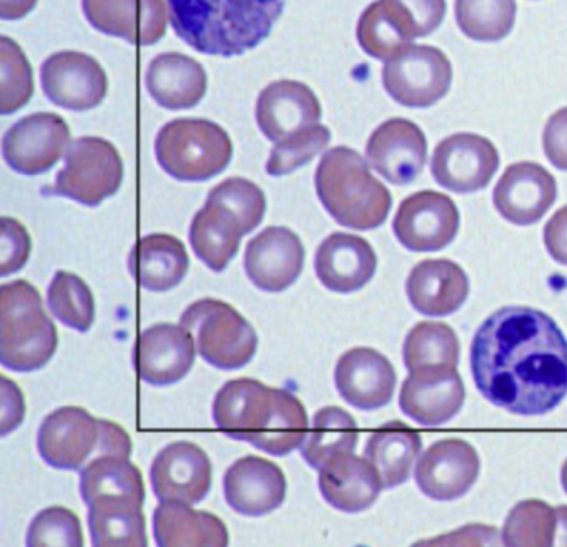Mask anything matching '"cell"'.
Returning a JSON list of instances; mask_svg holds the SVG:
<instances>
[{
    "label": "cell",
    "instance_id": "obj_1",
    "mask_svg": "<svg viewBox=\"0 0 567 547\" xmlns=\"http://www.w3.org/2000/svg\"><path fill=\"white\" fill-rule=\"evenodd\" d=\"M471 371L477 390L494 406L543 416L567 394L566 337L544 311L501 308L474 334Z\"/></svg>",
    "mask_w": 567,
    "mask_h": 547
},
{
    "label": "cell",
    "instance_id": "obj_2",
    "mask_svg": "<svg viewBox=\"0 0 567 547\" xmlns=\"http://www.w3.org/2000/svg\"><path fill=\"white\" fill-rule=\"evenodd\" d=\"M175 34L192 49L237 58L270 35L285 0H167Z\"/></svg>",
    "mask_w": 567,
    "mask_h": 547
},
{
    "label": "cell",
    "instance_id": "obj_3",
    "mask_svg": "<svg viewBox=\"0 0 567 547\" xmlns=\"http://www.w3.org/2000/svg\"><path fill=\"white\" fill-rule=\"evenodd\" d=\"M315 184L321 204L343 227L374 230L390 215V190L371 175L368 162L353 148H330L318 165Z\"/></svg>",
    "mask_w": 567,
    "mask_h": 547
},
{
    "label": "cell",
    "instance_id": "obj_4",
    "mask_svg": "<svg viewBox=\"0 0 567 547\" xmlns=\"http://www.w3.org/2000/svg\"><path fill=\"white\" fill-rule=\"evenodd\" d=\"M54 321L34 285L16 280L0 288V361L8 370L32 373L58 351Z\"/></svg>",
    "mask_w": 567,
    "mask_h": 547
},
{
    "label": "cell",
    "instance_id": "obj_5",
    "mask_svg": "<svg viewBox=\"0 0 567 547\" xmlns=\"http://www.w3.org/2000/svg\"><path fill=\"white\" fill-rule=\"evenodd\" d=\"M158 164L182 182L210 180L230 164L234 145L227 132L205 118H177L155 138Z\"/></svg>",
    "mask_w": 567,
    "mask_h": 547
},
{
    "label": "cell",
    "instance_id": "obj_6",
    "mask_svg": "<svg viewBox=\"0 0 567 547\" xmlns=\"http://www.w3.org/2000/svg\"><path fill=\"white\" fill-rule=\"evenodd\" d=\"M181 324L190 331L200 357L218 370H240L257 353L254 327L225 301H195L182 313Z\"/></svg>",
    "mask_w": 567,
    "mask_h": 547
},
{
    "label": "cell",
    "instance_id": "obj_7",
    "mask_svg": "<svg viewBox=\"0 0 567 547\" xmlns=\"http://www.w3.org/2000/svg\"><path fill=\"white\" fill-rule=\"evenodd\" d=\"M124 180V162L111 142L81 137L69 145L65 167L55 178L54 194L87 207H97L117 194Z\"/></svg>",
    "mask_w": 567,
    "mask_h": 547
},
{
    "label": "cell",
    "instance_id": "obj_8",
    "mask_svg": "<svg viewBox=\"0 0 567 547\" xmlns=\"http://www.w3.org/2000/svg\"><path fill=\"white\" fill-rule=\"evenodd\" d=\"M453 82L450 59L431 45H411L386 62L383 85L398 104L427 109L446 97Z\"/></svg>",
    "mask_w": 567,
    "mask_h": 547
},
{
    "label": "cell",
    "instance_id": "obj_9",
    "mask_svg": "<svg viewBox=\"0 0 567 547\" xmlns=\"http://www.w3.org/2000/svg\"><path fill=\"white\" fill-rule=\"evenodd\" d=\"M71 142V128L58 114L41 112L12 125L2 138V154L18 174H45L51 171Z\"/></svg>",
    "mask_w": 567,
    "mask_h": 547
},
{
    "label": "cell",
    "instance_id": "obj_10",
    "mask_svg": "<svg viewBox=\"0 0 567 547\" xmlns=\"http://www.w3.org/2000/svg\"><path fill=\"white\" fill-rule=\"evenodd\" d=\"M460 221L453 198L441 192L424 190L401 202L393 231L408 250L430 254L443 250L456 238Z\"/></svg>",
    "mask_w": 567,
    "mask_h": 547
},
{
    "label": "cell",
    "instance_id": "obj_11",
    "mask_svg": "<svg viewBox=\"0 0 567 547\" xmlns=\"http://www.w3.org/2000/svg\"><path fill=\"white\" fill-rule=\"evenodd\" d=\"M499 167V152L476 134H454L434 148L431 174L437 185L456 194L483 190Z\"/></svg>",
    "mask_w": 567,
    "mask_h": 547
},
{
    "label": "cell",
    "instance_id": "obj_12",
    "mask_svg": "<svg viewBox=\"0 0 567 547\" xmlns=\"http://www.w3.org/2000/svg\"><path fill=\"white\" fill-rule=\"evenodd\" d=\"M99 443L101 420H95L84 407H59L39 427V453L49 466L58 469H84L94 460Z\"/></svg>",
    "mask_w": 567,
    "mask_h": 547
},
{
    "label": "cell",
    "instance_id": "obj_13",
    "mask_svg": "<svg viewBox=\"0 0 567 547\" xmlns=\"http://www.w3.org/2000/svg\"><path fill=\"white\" fill-rule=\"evenodd\" d=\"M42 91L49 101L69 111L85 112L104 102L107 74L91 55L62 51L51 55L41 69Z\"/></svg>",
    "mask_w": 567,
    "mask_h": 547
},
{
    "label": "cell",
    "instance_id": "obj_14",
    "mask_svg": "<svg viewBox=\"0 0 567 547\" xmlns=\"http://www.w3.org/2000/svg\"><path fill=\"white\" fill-rule=\"evenodd\" d=\"M197 344L182 324L157 323L142 331L135 341L134 368L152 386H171L190 373Z\"/></svg>",
    "mask_w": 567,
    "mask_h": 547
},
{
    "label": "cell",
    "instance_id": "obj_15",
    "mask_svg": "<svg viewBox=\"0 0 567 547\" xmlns=\"http://www.w3.org/2000/svg\"><path fill=\"white\" fill-rule=\"evenodd\" d=\"M466 400L463 378L454 367L410 371L400 391V407L421 426L436 427L453 420Z\"/></svg>",
    "mask_w": 567,
    "mask_h": 547
},
{
    "label": "cell",
    "instance_id": "obj_16",
    "mask_svg": "<svg viewBox=\"0 0 567 547\" xmlns=\"http://www.w3.org/2000/svg\"><path fill=\"white\" fill-rule=\"evenodd\" d=\"M480 471L477 451L467 441L446 437L421 454L414 479L424 496L434 500H454L474 486Z\"/></svg>",
    "mask_w": 567,
    "mask_h": 547
},
{
    "label": "cell",
    "instance_id": "obj_17",
    "mask_svg": "<svg viewBox=\"0 0 567 547\" xmlns=\"http://www.w3.org/2000/svg\"><path fill=\"white\" fill-rule=\"evenodd\" d=\"M214 467L197 444L175 441L155 456L151 483L158 500L197 504L210 493Z\"/></svg>",
    "mask_w": 567,
    "mask_h": 547
},
{
    "label": "cell",
    "instance_id": "obj_18",
    "mask_svg": "<svg viewBox=\"0 0 567 547\" xmlns=\"http://www.w3.org/2000/svg\"><path fill=\"white\" fill-rule=\"evenodd\" d=\"M275 391L251 378L225 383L214 400V421L231 440L255 444L275 414Z\"/></svg>",
    "mask_w": 567,
    "mask_h": 547
},
{
    "label": "cell",
    "instance_id": "obj_19",
    "mask_svg": "<svg viewBox=\"0 0 567 547\" xmlns=\"http://www.w3.org/2000/svg\"><path fill=\"white\" fill-rule=\"evenodd\" d=\"M426 158V137L406 118L383 122L368 141V164L393 185L413 184L423 172Z\"/></svg>",
    "mask_w": 567,
    "mask_h": 547
},
{
    "label": "cell",
    "instance_id": "obj_20",
    "mask_svg": "<svg viewBox=\"0 0 567 547\" xmlns=\"http://www.w3.org/2000/svg\"><path fill=\"white\" fill-rule=\"evenodd\" d=\"M556 197V180L546 168L534 162H517L501 175L493 202L504 220L529 227L547 214Z\"/></svg>",
    "mask_w": 567,
    "mask_h": 547
},
{
    "label": "cell",
    "instance_id": "obj_21",
    "mask_svg": "<svg viewBox=\"0 0 567 547\" xmlns=\"http://www.w3.org/2000/svg\"><path fill=\"white\" fill-rule=\"evenodd\" d=\"M305 248L287 227H268L248 244L245 270L255 287L268 293L290 288L303 271Z\"/></svg>",
    "mask_w": 567,
    "mask_h": 547
},
{
    "label": "cell",
    "instance_id": "obj_22",
    "mask_svg": "<svg viewBox=\"0 0 567 547\" xmlns=\"http://www.w3.org/2000/svg\"><path fill=\"white\" fill-rule=\"evenodd\" d=\"M338 393L358 410L373 411L393 400L396 373L384 354L373 348H351L334 368Z\"/></svg>",
    "mask_w": 567,
    "mask_h": 547
},
{
    "label": "cell",
    "instance_id": "obj_23",
    "mask_svg": "<svg viewBox=\"0 0 567 547\" xmlns=\"http://www.w3.org/2000/svg\"><path fill=\"white\" fill-rule=\"evenodd\" d=\"M85 18L102 34L135 45H154L167 32L164 0H82Z\"/></svg>",
    "mask_w": 567,
    "mask_h": 547
},
{
    "label": "cell",
    "instance_id": "obj_24",
    "mask_svg": "<svg viewBox=\"0 0 567 547\" xmlns=\"http://www.w3.org/2000/svg\"><path fill=\"white\" fill-rule=\"evenodd\" d=\"M225 499L235 513L260 517L278 509L287 497L284 471L260 456L235 461L224 477Z\"/></svg>",
    "mask_w": 567,
    "mask_h": 547
},
{
    "label": "cell",
    "instance_id": "obj_25",
    "mask_svg": "<svg viewBox=\"0 0 567 547\" xmlns=\"http://www.w3.org/2000/svg\"><path fill=\"white\" fill-rule=\"evenodd\" d=\"M320 118V101L315 92L301 82H274L258 95V127L265 137L275 144L313 127Z\"/></svg>",
    "mask_w": 567,
    "mask_h": 547
},
{
    "label": "cell",
    "instance_id": "obj_26",
    "mask_svg": "<svg viewBox=\"0 0 567 547\" xmlns=\"http://www.w3.org/2000/svg\"><path fill=\"white\" fill-rule=\"evenodd\" d=\"M378 258L364 238L333 234L321 241L315 257L318 280L334 293L361 290L377 274Z\"/></svg>",
    "mask_w": 567,
    "mask_h": 547
},
{
    "label": "cell",
    "instance_id": "obj_27",
    "mask_svg": "<svg viewBox=\"0 0 567 547\" xmlns=\"http://www.w3.org/2000/svg\"><path fill=\"white\" fill-rule=\"evenodd\" d=\"M318 486L324 500L343 513H361L373 506L383 489V479L367 457L340 453L320 467Z\"/></svg>",
    "mask_w": 567,
    "mask_h": 547
},
{
    "label": "cell",
    "instance_id": "obj_28",
    "mask_svg": "<svg viewBox=\"0 0 567 547\" xmlns=\"http://www.w3.org/2000/svg\"><path fill=\"white\" fill-rule=\"evenodd\" d=\"M411 307L426 317H447L463 307L470 295L466 271L451 260L420 261L406 281Z\"/></svg>",
    "mask_w": 567,
    "mask_h": 547
},
{
    "label": "cell",
    "instance_id": "obj_29",
    "mask_svg": "<svg viewBox=\"0 0 567 547\" xmlns=\"http://www.w3.org/2000/svg\"><path fill=\"white\" fill-rule=\"evenodd\" d=\"M207 82L200 62L181 52H165L148 64V94L167 111H185L200 104Z\"/></svg>",
    "mask_w": 567,
    "mask_h": 547
},
{
    "label": "cell",
    "instance_id": "obj_30",
    "mask_svg": "<svg viewBox=\"0 0 567 547\" xmlns=\"http://www.w3.org/2000/svg\"><path fill=\"white\" fill-rule=\"evenodd\" d=\"M155 540L162 547L218 546L230 543L224 520L182 500H162L154 510Z\"/></svg>",
    "mask_w": 567,
    "mask_h": 547
},
{
    "label": "cell",
    "instance_id": "obj_31",
    "mask_svg": "<svg viewBox=\"0 0 567 547\" xmlns=\"http://www.w3.org/2000/svg\"><path fill=\"white\" fill-rule=\"evenodd\" d=\"M185 245L174 235L152 234L142 237L132 248L128 268L145 290L162 291L177 287L188 271Z\"/></svg>",
    "mask_w": 567,
    "mask_h": 547
},
{
    "label": "cell",
    "instance_id": "obj_32",
    "mask_svg": "<svg viewBox=\"0 0 567 547\" xmlns=\"http://www.w3.org/2000/svg\"><path fill=\"white\" fill-rule=\"evenodd\" d=\"M245 230L240 218L215 200L205 202L190 225V244L212 271H224L240 250Z\"/></svg>",
    "mask_w": 567,
    "mask_h": 547
},
{
    "label": "cell",
    "instance_id": "obj_33",
    "mask_svg": "<svg viewBox=\"0 0 567 547\" xmlns=\"http://www.w3.org/2000/svg\"><path fill=\"white\" fill-rule=\"evenodd\" d=\"M421 450L423 440L417 431L401 421H390L370 434L364 457L377 467L384 489H391L410 479Z\"/></svg>",
    "mask_w": 567,
    "mask_h": 547
},
{
    "label": "cell",
    "instance_id": "obj_34",
    "mask_svg": "<svg viewBox=\"0 0 567 547\" xmlns=\"http://www.w3.org/2000/svg\"><path fill=\"white\" fill-rule=\"evenodd\" d=\"M144 503L132 497L102 496L89 504V529L97 547H145Z\"/></svg>",
    "mask_w": 567,
    "mask_h": 547
},
{
    "label": "cell",
    "instance_id": "obj_35",
    "mask_svg": "<svg viewBox=\"0 0 567 547\" xmlns=\"http://www.w3.org/2000/svg\"><path fill=\"white\" fill-rule=\"evenodd\" d=\"M81 494L87 506L102 496L132 497L144 503V476L127 456L99 454L81 471Z\"/></svg>",
    "mask_w": 567,
    "mask_h": 547
},
{
    "label": "cell",
    "instance_id": "obj_36",
    "mask_svg": "<svg viewBox=\"0 0 567 547\" xmlns=\"http://www.w3.org/2000/svg\"><path fill=\"white\" fill-rule=\"evenodd\" d=\"M358 441L360 430L348 411L338 406L321 407L301 444V456L313 469L320 471L330 457L357 450Z\"/></svg>",
    "mask_w": 567,
    "mask_h": 547
},
{
    "label": "cell",
    "instance_id": "obj_37",
    "mask_svg": "<svg viewBox=\"0 0 567 547\" xmlns=\"http://www.w3.org/2000/svg\"><path fill=\"white\" fill-rule=\"evenodd\" d=\"M357 38L368 55L386 62L403 54L414 41L384 0H377L364 9L358 22Z\"/></svg>",
    "mask_w": 567,
    "mask_h": 547
},
{
    "label": "cell",
    "instance_id": "obj_38",
    "mask_svg": "<svg viewBox=\"0 0 567 547\" xmlns=\"http://www.w3.org/2000/svg\"><path fill=\"white\" fill-rule=\"evenodd\" d=\"M408 371L423 367H457L460 340L453 328L440 321H421L411 328L403 347Z\"/></svg>",
    "mask_w": 567,
    "mask_h": 547
},
{
    "label": "cell",
    "instance_id": "obj_39",
    "mask_svg": "<svg viewBox=\"0 0 567 547\" xmlns=\"http://www.w3.org/2000/svg\"><path fill=\"white\" fill-rule=\"evenodd\" d=\"M308 431L310 427L303 403L291 391L277 388L274 417L254 446L271 456H287L303 444Z\"/></svg>",
    "mask_w": 567,
    "mask_h": 547
},
{
    "label": "cell",
    "instance_id": "obj_40",
    "mask_svg": "<svg viewBox=\"0 0 567 547\" xmlns=\"http://www.w3.org/2000/svg\"><path fill=\"white\" fill-rule=\"evenodd\" d=\"M457 28L476 42H499L516 22V0H456Z\"/></svg>",
    "mask_w": 567,
    "mask_h": 547
},
{
    "label": "cell",
    "instance_id": "obj_41",
    "mask_svg": "<svg viewBox=\"0 0 567 547\" xmlns=\"http://www.w3.org/2000/svg\"><path fill=\"white\" fill-rule=\"evenodd\" d=\"M504 546H556L557 510L539 499L517 503L503 527Z\"/></svg>",
    "mask_w": 567,
    "mask_h": 547
},
{
    "label": "cell",
    "instance_id": "obj_42",
    "mask_svg": "<svg viewBox=\"0 0 567 547\" xmlns=\"http://www.w3.org/2000/svg\"><path fill=\"white\" fill-rule=\"evenodd\" d=\"M48 305L54 317L72 330L87 333L94 324V295L78 275L58 271L49 285Z\"/></svg>",
    "mask_w": 567,
    "mask_h": 547
},
{
    "label": "cell",
    "instance_id": "obj_43",
    "mask_svg": "<svg viewBox=\"0 0 567 547\" xmlns=\"http://www.w3.org/2000/svg\"><path fill=\"white\" fill-rule=\"evenodd\" d=\"M34 94V75L18 42L0 38V112L14 114L29 104Z\"/></svg>",
    "mask_w": 567,
    "mask_h": 547
},
{
    "label": "cell",
    "instance_id": "obj_44",
    "mask_svg": "<svg viewBox=\"0 0 567 547\" xmlns=\"http://www.w3.org/2000/svg\"><path fill=\"white\" fill-rule=\"evenodd\" d=\"M330 141V128L317 124L307 131L290 135L285 141L277 142L267 162L268 175L281 177V175L291 174L297 168L303 167L305 164L321 154Z\"/></svg>",
    "mask_w": 567,
    "mask_h": 547
},
{
    "label": "cell",
    "instance_id": "obj_45",
    "mask_svg": "<svg viewBox=\"0 0 567 547\" xmlns=\"http://www.w3.org/2000/svg\"><path fill=\"white\" fill-rule=\"evenodd\" d=\"M208 200L218 202L240 218L245 234L254 231L264 220L267 198L254 182L234 177L212 188Z\"/></svg>",
    "mask_w": 567,
    "mask_h": 547
},
{
    "label": "cell",
    "instance_id": "obj_46",
    "mask_svg": "<svg viewBox=\"0 0 567 547\" xmlns=\"http://www.w3.org/2000/svg\"><path fill=\"white\" fill-rule=\"evenodd\" d=\"M28 546H84V534L78 514L68 507H45L29 526Z\"/></svg>",
    "mask_w": 567,
    "mask_h": 547
},
{
    "label": "cell",
    "instance_id": "obj_47",
    "mask_svg": "<svg viewBox=\"0 0 567 547\" xmlns=\"http://www.w3.org/2000/svg\"><path fill=\"white\" fill-rule=\"evenodd\" d=\"M413 39L426 38L443 24L446 0H384Z\"/></svg>",
    "mask_w": 567,
    "mask_h": 547
},
{
    "label": "cell",
    "instance_id": "obj_48",
    "mask_svg": "<svg viewBox=\"0 0 567 547\" xmlns=\"http://www.w3.org/2000/svg\"><path fill=\"white\" fill-rule=\"evenodd\" d=\"M31 235L21 221L2 218V238H0V275L9 277L22 270L31 257Z\"/></svg>",
    "mask_w": 567,
    "mask_h": 547
},
{
    "label": "cell",
    "instance_id": "obj_49",
    "mask_svg": "<svg viewBox=\"0 0 567 547\" xmlns=\"http://www.w3.org/2000/svg\"><path fill=\"white\" fill-rule=\"evenodd\" d=\"M543 147L550 164L567 172V107L560 109L547 121Z\"/></svg>",
    "mask_w": 567,
    "mask_h": 547
},
{
    "label": "cell",
    "instance_id": "obj_50",
    "mask_svg": "<svg viewBox=\"0 0 567 547\" xmlns=\"http://www.w3.org/2000/svg\"><path fill=\"white\" fill-rule=\"evenodd\" d=\"M25 404L22 391L9 378L2 376V436L18 430L24 420Z\"/></svg>",
    "mask_w": 567,
    "mask_h": 547
},
{
    "label": "cell",
    "instance_id": "obj_51",
    "mask_svg": "<svg viewBox=\"0 0 567 547\" xmlns=\"http://www.w3.org/2000/svg\"><path fill=\"white\" fill-rule=\"evenodd\" d=\"M544 245L557 264L567 267V207L559 208L544 227Z\"/></svg>",
    "mask_w": 567,
    "mask_h": 547
},
{
    "label": "cell",
    "instance_id": "obj_52",
    "mask_svg": "<svg viewBox=\"0 0 567 547\" xmlns=\"http://www.w3.org/2000/svg\"><path fill=\"white\" fill-rule=\"evenodd\" d=\"M39 0H0V18L4 21H19L31 14Z\"/></svg>",
    "mask_w": 567,
    "mask_h": 547
},
{
    "label": "cell",
    "instance_id": "obj_53",
    "mask_svg": "<svg viewBox=\"0 0 567 547\" xmlns=\"http://www.w3.org/2000/svg\"><path fill=\"white\" fill-rule=\"evenodd\" d=\"M556 546H567V506H557Z\"/></svg>",
    "mask_w": 567,
    "mask_h": 547
},
{
    "label": "cell",
    "instance_id": "obj_54",
    "mask_svg": "<svg viewBox=\"0 0 567 547\" xmlns=\"http://www.w3.org/2000/svg\"><path fill=\"white\" fill-rule=\"evenodd\" d=\"M560 481H563V487L567 494V460L564 461L563 469H560Z\"/></svg>",
    "mask_w": 567,
    "mask_h": 547
}]
</instances>
